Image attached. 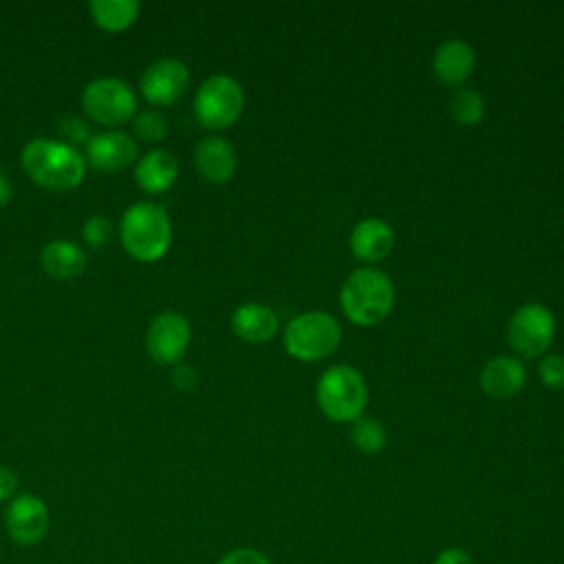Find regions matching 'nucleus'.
I'll use <instances>...</instances> for the list:
<instances>
[{"instance_id":"nucleus-18","label":"nucleus","mask_w":564,"mask_h":564,"mask_svg":"<svg viewBox=\"0 0 564 564\" xmlns=\"http://www.w3.org/2000/svg\"><path fill=\"white\" fill-rule=\"evenodd\" d=\"M40 260H42V269L46 271V275L53 280H59V282L79 278L88 267L86 251L77 242L64 240V238L46 242L42 247Z\"/></svg>"},{"instance_id":"nucleus-20","label":"nucleus","mask_w":564,"mask_h":564,"mask_svg":"<svg viewBox=\"0 0 564 564\" xmlns=\"http://www.w3.org/2000/svg\"><path fill=\"white\" fill-rule=\"evenodd\" d=\"M88 11L101 31L121 33L137 22L141 4L137 0H93L88 2Z\"/></svg>"},{"instance_id":"nucleus-9","label":"nucleus","mask_w":564,"mask_h":564,"mask_svg":"<svg viewBox=\"0 0 564 564\" xmlns=\"http://www.w3.org/2000/svg\"><path fill=\"white\" fill-rule=\"evenodd\" d=\"M192 341V326L178 311H163L152 317L145 330L148 355L163 366H172L183 359Z\"/></svg>"},{"instance_id":"nucleus-27","label":"nucleus","mask_w":564,"mask_h":564,"mask_svg":"<svg viewBox=\"0 0 564 564\" xmlns=\"http://www.w3.org/2000/svg\"><path fill=\"white\" fill-rule=\"evenodd\" d=\"M218 564H271V560L258 551V549H251V546H238V549H231L227 551Z\"/></svg>"},{"instance_id":"nucleus-28","label":"nucleus","mask_w":564,"mask_h":564,"mask_svg":"<svg viewBox=\"0 0 564 564\" xmlns=\"http://www.w3.org/2000/svg\"><path fill=\"white\" fill-rule=\"evenodd\" d=\"M18 487H20L18 474L11 467L0 465V502L13 500L18 496Z\"/></svg>"},{"instance_id":"nucleus-1","label":"nucleus","mask_w":564,"mask_h":564,"mask_svg":"<svg viewBox=\"0 0 564 564\" xmlns=\"http://www.w3.org/2000/svg\"><path fill=\"white\" fill-rule=\"evenodd\" d=\"M24 174L48 192H70L82 185L86 176L84 154L57 139H31L20 154Z\"/></svg>"},{"instance_id":"nucleus-21","label":"nucleus","mask_w":564,"mask_h":564,"mask_svg":"<svg viewBox=\"0 0 564 564\" xmlns=\"http://www.w3.org/2000/svg\"><path fill=\"white\" fill-rule=\"evenodd\" d=\"M452 119L460 126H476L485 117V99L474 88H456L447 101Z\"/></svg>"},{"instance_id":"nucleus-7","label":"nucleus","mask_w":564,"mask_h":564,"mask_svg":"<svg viewBox=\"0 0 564 564\" xmlns=\"http://www.w3.org/2000/svg\"><path fill=\"white\" fill-rule=\"evenodd\" d=\"M245 110V90L238 79L225 73L209 75L196 90L194 115L207 130L231 128Z\"/></svg>"},{"instance_id":"nucleus-25","label":"nucleus","mask_w":564,"mask_h":564,"mask_svg":"<svg viewBox=\"0 0 564 564\" xmlns=\"http://www.w3.org/2000/svg\"><path fill=\"white\" fill-rule=\"evenodd\" d=\"M110 236H112V223L101 214L90 216L82 227V238L93 249L104 247L110 240Z\"/></svg>"},{"instance_id":"nucleus-2","label":"nucleus","mask_w":564,"mask_h":564,"mask_svg":"<svg viewBox=\"0 0 564 564\" xmlns=\"http://www.w3.org/2000/svg\"><path fill=\"white\" fill-rule=\"evenodd\" d=\"M119 240L137 262H159L172 245V220L159 203L137 200L119 220Z\"/></svg>"},{"instance_id":"nucleus-4","label":"nucleus","mask_w":564,"mask_h":564,"mask_svg":"<svg viewBox=\"0 0 564 564\" xmlns=\"http://www.w3.org/2000/svg\"><path fill=\"white\" fill-rule=\"evenodd\" d=\"M315 399L324 416L335 423H352L364 416L368 403V383L364 375L348 364L330 366L315 386Z\"/></svg>"},{"instance_id":"nucleus-11","label":"nucleus","mask_w":564,"mask_h":564,"mask_svg":"<svg viewBox=\"0 0 564 564\" xmlns=\"http://www.w3.org/2000/svg\"><path fill=\"white\" fill-rule=\"evenodd\" d=\"M189 79L192 75L185 62L176 57H161L143 70L139 79V88L148 104L172 106L187 93Z\"/></svg>"},{"instance_id":"nucleus-17","label":"nucleus","mask_w":564,"mask_h":564,"mask_svg":"<svg viewBox=\"0 0 564 564\" xmlns=\"http://www.w3.org/2000/svg\"><path fill=\"white\" fill-rule=\"evenodd\" d=\"M178 176V161L170 150L154 148L139 156L134 165V181L148 194L167 192Z\"/></svg>"},{"instance_id":"nucleus-29","label":"nucleus","mask_w":564,"mask_h":564,"mask_svg":"<svg viewBox=\"0 0 564 564\" xmlns=\"http://www.w3.org/2000/svg\"><path fill=\"white\" fill-rule=\"evenodd\" d=\"M434 564H474V560L465 549L447 546L434 557Z\"/></svg>"},{"instance_id":"nucleus-12","label":"nucleus","mask_w":564,"mask_h":564,"mask_svg":"<svg viewBox=\"0 0 564 564\" xmlns=\"http://www.w3.org/2000/svg\"><path fill=\"white\" fill-rule=\"evenodd\" d=\"M86 165L97 172L119 174L139 161V141L123 130H106L93 134L84 145Z\"/></svg>"},{"instance_id":"nucleus-3","label":"nucleus","mask_w":564,"mask_h":564,"mask_svg":"<svg viewBox=\"0 0 564 564\" xmlns=\"http://www.w3.org/2000/svg\"><path fill=\"white\" fill-rule=\"evenodd\" d=\"M339 304L352 324L375 326L383 322L394 306V284L383 271L359 267L344 280Z\"/></svg>"},{"instance_id":"nucleus-22","label":"nucleus","mask_w":564,"mask_h":564,"mask_svg":"<svg viewBox=\"0 0 564 564\" xmlns=\"http://www.w3.org/2000/svg\"><path fill=\"white\" fill-rule=\"evenodd\" d=\"M350 441L359 452L377 454L386 447L388 434H386V427L381 421H377L372 416H359L357 421H352Z\"/></svg>"},{"instance_id":"nucleus-16","label":"nucleus","mask_w":564,"mask_h":564,"mask_svg":"<svg viewBox=\"0 0 564 564\" xmlns=\"http://www.w3.org/2000/svg\"><path fill=\"white\" fill-rule=\"evenodd\" d=\"M350 251L361 262H379L394 247V231L381 218H364L350 231Z\"/></svg>"},{"instance_id":"nucleus-13","label":"nucleus","mask_w":564,"mask_h":564,"mask_svg":"<svg viewBox=\"0 0 564 564\" xmlns=\"http://www.w3.org/2000/svg\"><path fill=\"white\" fill-rule=\"evenodd\" d=\"M476 68V51L465 40H445L432 57L434 77L449 88H460Z\"/></svg>"},{"instance_id":"nucleus-24","label":"nucleus","mask_w":564,"mask_h":564,"mask_svg":"<svg viewBox=\"0 0 564 564\" xmlns=\"http://www.w3.org/2000/svg\"><path fill=\"white\" fill-rule=\"evenodd\" d=\"M538 372H540V379L546 388L562 390L564 388V355H560V352L544 355L540 359Z\"/></svg>"},{"instance_id":"nucleus-19","label":"nucleus","mask_w":564,"mask_h":564,"mask_svg":"<svg viewBox=\"0 0 564 564\" xmlns=\"http://www.w3.org/2000/svg\"><path fill=\"white\" fill-rule=\"evenodd\" d=\"M278 315L260 302H245L231 315V330L249 344H264L278 333Z\"/></svg>"},{"instance_id":"nucleus-14","label":"nucleus","mask_w":564,"mask_h":564,"mask_svg":"<svg viewBox=\"0 0 564 564\" xmlns=\"http://www.w3.org/2000/svg\"><path fill=\"white\" fill-rule=\"evenodd\" d=\"M194 163L205 181L223 185L236 174L238 156L227 139L205 137L194 148Z\"/></svg>"},{"instance_id":"nucleus-30","label":"nucleus","mask_w":564,"mask_h":564,"mask_svg":"<svg viewBox=\"0 0 564 564\" xmlns=\"http://www.w3.org/2000/svg\"><path fill=\"white\" fill-rule=\"evenodd\" d=\"M172 381H174V386H176L178 390H192V388L196 386V375H194V370H192V368L181 366V368H176V370H174Z\"/></svg>"},{"instance_id":"nucleus-10","label":"nucleus","mask_w":564,"mask_h":564,"mask_svg":"<svg viewBox=\"0 0 564 564\" xmlns=\"http://www.w3.org/2000/svg\"><path fill=\"white\" fill-rule=\"evenodd\" d=\"M4 529L20 546L40 544L51 529L48 505L35 494H18L7 505Z\"/></svg>"},{"instance_id":"nucleus-31","label":"nucleus","mask_w":564,"mask_h":564,"mask_svg":"<svg viewBox=\"0 0 564 564\" xmlns=\"http://www.w3.org/2000/svg\"><path fill=\"white\" fill-rule=\"evenodd\" d=\"M13 196V187H11V181L7 178V174L0 170V207H4Z\"/></svg>"},{"instance_id":"nucleus-26","label":"nucleus","mask_w":564,"mask_h":564,"mask_svg":"<svg viewBox=\"0 0 564 564\" xmlns=\"http://www.w3.org/2000/svg\"><path fill=\"white\" fill-rule=\"evenodd\" d=\"M59 134H62V141L77 148V145H86L90 141V128H88V121L82 119V117H64L59 121Z\"/></svg>"},{"instance_id":"nucleus-5","label":"nucleus","mask_w":564,"mask_h":564,"mask_svg":"<svg viewBox=\"0 0 564 564\" xmlns=\"http://www.w3.org/2000/svg\"><path fill=\"white\" fill-rule=\"evenodd\" d=\"M341 341L339 322L326 311L295 315L282 335L284 350L297 361H319L337 350Z\"/></svg>"},{"instance_id":"nucleus-23","label":"nucleus","mask_w":564,"mask_h":564,"mask_svg":"<svg viewBox=\"0 0 564 564\" xmlns=\"http://www.w3.org/2000/svg\"><path fill=\"white\" fill-rule=\"evenodd\" d=\"M132 130H134L137 141L148 143V145H156L167 137L170 126H167V119L161 110L148 108V110H141V112L134 115Z\"/></svg>"},{"instance_id":"nucleus-15","label":"nucleus","mask_w":564,"mask_h":564,"mask_svg":"<svg viewBox=\"0 0 564 564\" xmlns=\"http://www.w3.org/2000/svg\"><path fill=\"white\" fill-rule=\"evenodd\" d=\"M527 370L518 357L500 355L489 359L480 370V388L494 399H509L524 388Z\"/></svg>"},{"instance_id":"nucleus-8","label":"nucleus","mask_w":564,"mask_h":564,"mask_svg":"<svg viewBox=\"0 0 564 564\" xmlns=\"http://www.w3.org/2000/svg\"><path fill=\"white\" fill-rule=\"evenodd\" d=\"M555 335V317L553 313L538 302H527L516 308L507 324L509 346L527 359L544 355Z\"/></svg>"},{"instance_id":"nucleus-6","label":"nucleus","mask_w":564,"mask_h":564,"mask_svg":"<svg viewBox=\"0 0 564 564\" xmlns=\"http://www.w3.org/2000/svg\"><path fill=\"white\" fill-rule=\"evenodd\" d=\"M79 104L90 121L117 130V126L134 119L139 99L128 82L119 77H97L84 86Z\"/></svg>"}]
</instances>
